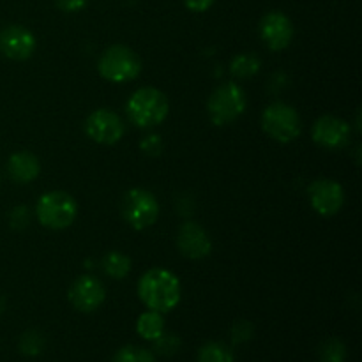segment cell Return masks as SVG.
<instances>
[{
  "label": "cell",
  "instance_id": "obj_1",
  "mask_svg": "<svg viewBox=\"0 0 362 362\" xmlns=\"http://www.w3.org/2000/svg\"><path fill=\"white\" fill-rule=\"evenodd\" d=\"M138 296L148 310L168 313L180 300V281L166 269H151L138 281Z\"/></svg>",
  "mask_w": 362,
  "mask_h": 362
},
{
  "label": "cell",
  "instance_id": "obj_2",
  "mask_svg": "<svg viewBox=\"0 0 362 362\" xmlns=\"http://www.w3.org/2000/svg\"><path fill=\"white\" fill-rule=\"evenodd\" d=\"M170 103L161 90L154 87L138 88L126 105V113L138 127H154L166 119Z\"/></svg>",
  "mask_w": 362,
  "mask_h": 362
},
{
  "label": "cell",
  "instance_id": "obj_3",
  "mask_svg": "<svg viewBox=\"0 0 362 362\" xmlns=\"http://www.w3.org/2000/svg\"><path fill=\"white\" fill-rule=\"evenodd\" d=\"M39 223L49 230L67 228L76 219L78 204L66 191H49L35 205Z\"/></svg>",
  "mask_w": 362,
  "mask_h": 362
},
{
  "label": "cell",
  "instance_id": "obj_4",
  "mask_svg": "<svg viewBox=\"0 0 362 362\" xmlns=\"http://www.w3.org/2000/svg\"><path fill=\"white\" fill-rule=\"evenodd\" d=\"M247 105L246 92L237 83H223L212 92L207 103L209 119L216 126H226L244 113Z\"/></svg>",
  "mask_w": 362,
  "mask_h": 362
},
{
  "label": "cell",
  "instance_id": "obj_5",
  "mask_svg": "<svg viewBox=\"0 0 362 362\" xmlns=\"http://www.w3.org/2000/svg\"><path fill=\"white\" fill-rule=\"evenodd\" d=\"M141 71V60L134 49L124 45H113L99 59V73L112 83L134 80Z\"/></svg>",
  "mask_w": 362,
  "mask_h": 362
},
{
  "label": "cell",
  "instance_id": "obj_6",
  "mask_svg": "<svg viewBox=\"0 0 362 362\" xmlns=\"http://www.w3.org/2000/svg\"><path fill=\"white\" fill-rule=\"evenodd\" d=\"M262 127L272 140L279 144L293 141L303 131L299 113L286 103H272L262 115Z\"/></svg>",
  "mask_w": 362,
  "mask_h": 362
},
{
  "label": "cell",
  "instance_id": "obj_7",
  "mask_svg": "<svg viewBox=\"0 0 362 362\" xmlns=\"http://www.w3.org/2000/svg\"><path fill=\"white\" fill-rule=\"evenodd\" d=\"M120 212H122L124 221L131 228L145 230L154 225L156 219H158L159 204L151 191L134 187L124 194Z\"/></svg>",
  "mask_w": 362,
  "mask_h": 362
},
{
  "label": "cell",
  "instance_id": "obj_8",
  "mask_svg": "<svg viewBox=\"0 0 362 362\" xmlns=\"http://www.w3.org/2000/svg\"><path fill=\"white\" fill-rule=\"evenodd\" d=\"M311 207L320 216L331 218L338 214L339 209L345 204V193L343 187L332 179H317L308 187Z\"/></svg>",
  "mask_w": 362,
  "mask_h": 362
},
{
  "label": "cell",
  "instance_id": "obj_9",
  "mask_svg": "<svg viewBox=\"0 0 362 362\" xmlns=\"http://www.w3.org/2000/svg\"><path fill=\"white\" fill-rule=\"evenodd\" d=\"M85 131H87L88 138L98 144L113 145L122 138L124 124L115 112L101 108L88 115L87 122H85Z\"/></svg>",
  "mask_w": 362,
  "mask_h": 362
},
{
  "label": "cell",
  "instance_id": "obj_10",
  "mask_svg": "<svg viewBox=\"0 0 362 362\" xmlns=\"http://www.w3.org/2000/svg\"><path fill=\"white\" fill-rule=\"evenodd\" d=\"M260 35L267 48L274 49V52L288 48L293 39L292 20L281 11H271L262 18Z\"/></svg>",
  "mask_w": 362,
  "mask_h": 362
},
{
  "label": "cell",
  "instance_id": "obj_11",
  "mask_svg": "<svg viewBox=\"0 0 362 362\" xmlns=\"http://www.w3.org/2000/svg\"><path fill=\"white\" fill-rule=\"evenodd\" d=\"M37 41L28 28L9 25L0 30V52L11 60H27L34 53Z\"/></svg>",
  "mask_w": 362,
  "mask_h": 362
},
{
  "label": "cell",
  "instance_id": "obj_12",
  "mask_svg": "<svg viewBox=\"0 0 362 362\" xmlns=\"http://www.w3.org/2000/svg\"><path fill=\"white\" fill-rule=\"evenodd\" d=\"M106 299V290L99 279L92 276H81L71 285L69 300L78 311L90 313L95 311Z\"/></svg>",
  "mask_w": 362,
  "mask_h": 362
},
{
  "label": "cell",
  "instance_id": "obj_13",
  "mask_svg": "<svg viewBox=\"0 0 362 362\" xmlns=\"http://www.w3.org/2000/svg\"><path fill=\"white\" fill-rule=\"evenodd\" d=\"M315 144L324 148H343L350 140V126L346 120L334 115H324L313 126Z\"/></svg>",
  "mask_w": 362,
  "mask_h": 362
},
{
  "label": "cell",
  "instance_id": "obj_14",
  "mask_svg": "<svg viewBox=\"0 0 362 362\" xmlns=\"http://www.w3.org/2000/svg\"><path fill=\"white\" fill-rule=\"evenodd\" d=\"M177 246L184 257L191 260H200L209 257L212 250V243L205 228H202L198 223L187 221L184 223L177 233Z\"/></svg>",
  "mask_w": 362,
  "mask_h": 362
},
{
  "label": "cell",
  "instance_id": "obj_15",
  "mask_svg": "<svg viewBox=\"0 0 362 362\" xmlns=\"http://www.w3.org/2000/svg\"><path fill=\"white\" fill-rule=\"evenodd\" d=\"M7 172L11 179L18 184H28L39 175L41 172V163L37 156H34L28 151L14 152L7 161Z\"/></svg>",
  "mask_w": 362,
  "mask_h": 362
},
{
  "label": "cell",
  "instance_id": "obj_16",
  "mask_svg": "<svg viewBox=\"0 0 362 362\" xmlns=\"http://www.w3.org/2000/svg\"><path fill=\"white\" fill-rule=\"evenodd\" d=\"M136 331L147 341H156L165 332V318H163V313H158V311L152 310L145 311L138 318Z\"/></svg>",
  "mask_w": 362,
  "mask_h": 362
},
{
  "label": "cell",
  "instance_id": "obj_17",
  "mask_svg": "<svg viewBox=\"0 0 362 362\" xmlns=\"http://www.w3.org/2000/svg\"><path fill=\"white\" fill-rule=\"evenodd\" d=\"M101 265L105 274L112 279H124L131 271L129 257H126L120 251H110L108 255H105Z\"/></svg>",
  "mask_w": 362,
  "mask_h": 362
},
{
  "label": "cell",
  "instance_id": "obj_18",
  "mask_svg": "<svg viewBox=\"0 0 362 362\" xmlns=\"http://www.w3.org/2000/svg\"><path fill=\"white\" fill-rule=\"evenodd\" d=\"M260 57L255 55V53H240V55H237L235 59L232 60V64H230V73L235 78L244 80V78L255 76V74L260 71Z\"/></svg>",
  "mask_w": 362,
  "mask_h": 362
},
{
  "label": "cell",
  "instance_id": "obj_19",
  "mask_svg": "<svg viewBox=\"0 0 362 362\" xmlns=\"http://www.w3.org/2000/svg\"><path fill=\"white\" fill-rule=\"evenodd\" d=\"M198 362H233V352L225 343H205L198 352Z\"/></svg>",
  "mask_w": 362,
  "mask_h": 362
},
{
  "label": "cell",
  "instance_id": "obj_20",
  "mask_svg": "<svg viewBox=\"0 0 362 362\" xmlns=\"http://www.w3.org/2000/svg\"><path fill=\"white\" fill-rule=\"evenodd\" d=\"M113 362H156V357L151 350L141 349V346L127 345L117 350Z\"/></svg>",
  "mask_w": 362,
  "mask_h": 362
},
{
  "label": "cell",
  "instance_id": "obj_21",
  "mask_svg": "<svg viewBox=\"0 0 362 362\" xmlns=\"http://www.w3.org/2000/svg\"><path fill=\"white\" fill-rule=\"evenodd\" d=\"M45 336L39 331H27L25 334H21L20 338V352L25 354L28 357H35L45 350Z\"/></svg>",
  "mask_w": 362,
  "mask_h": 362
},
{
  "label": "cell",
  "instance_id": "obj_22",
  "mask_svg": "<svg viewBox=\"0 0 362 362\" xmlns=\"http://www.w3.org/2000/svg\"><path fill=\"white\" fill-rule=\"evenodd\" d=\"M320 362H345L346 361V346L339 339H327L320 346Z\"/></svg>",
  "mask_w": 362,
  "mask_h": 362
},
{
  "label": "cell",
  "instance_id": "obj_23",
  "mask_svg": "<svg viewBox=\"0 0 362 362\" xmlns=\"http://www.w3.org/2000/svg\"><path fill=\"white\" fill-rule=\"evenodd\" d=\"M154 346L156 352L161 354V356L170 357L180 349V339L177 338L175 334H166V332H163V334L154 341Z\"/></svg>",
  "mask_w": 362,
  "mask_h": 362
},
{
  "label": "cell",
  "instance_id": "obj_24",
  "mask_svg": "<svg viewBox=\"0 0 362 362\" xmlns=\"http://www.w3.org/2000/svg\"><path fill=\"white\" fill-rule=\"evenodd\" d=\"M230 336H232L233 345H243V343L250 341V339L253 338V325H251L247 320L237 322V324L232 327Z\"/></svg>",
  "mask_w": 362,
  "mask_h": 362
},
{
  "label": "cell",
  "instance_id": "obj_25",
  "mask_svg": "<svg viewBox=\"0 0 362 362\" xmlns=\"http://www.w3.org/2000/svg\"><path fill=\"white\" fill-rule=\"evenodd\" d=\"M11 226L16 230L27 228L28 223H30V212H28V207L25 205H20V207H14L13 212L9 214Z\"/></svg>",
  "mask_w": 362,
  "mask_h": 362
},
{
  "label": "cell",
  "instance_id": "obj_26",
  "mask_svg": "<svg viewBox=\"0 0 362 362\" xmlns=\"http://www.w3.org/2000/svg\"><path fill=\"white\" fill-rule=\"evenodd\" d=\"M140 147L147 156H159L163 152L165 144H163V140L159 134H147V136L141 140Z\"/></svg>",
  "mask_w": 362,
  "mask_h": 362
},
{
  "label": "cell",
  "instance_id": "obj_27",
  "mask_svg": "<svg viewBox=\"0 0 362 362\" xmlns=\"http://www.w3.org/2000/svg\"><path fill=\"white\" fill-rule=\"evenodd\" d=\"M57 6L66 13H78L88 4V0H55Z\"/></svg>",
  "mask_w": 362,
  "mask_h": 362
},
{
  "label": "cell",
  "instance_id": "obj_28",
  "mask_svg": "<svg viewBox=\"0 0 362 362\" xmlns=\"http://www.w3.org/2000/svg\"><path fill=\"white\" fill-rule=\"evenodd\" d=\"M186 7L193 13H205L207 9H211L214 0H184Z\"/></svg>",
  "mask_w": 362,
  "mask_h": 362
},
{
  "label": "cell",
  "instance_id": "obj_29",
  "mask_svg": "<svg viewBox=\"0 0 362 362\" xmlns=\"http://www.w3.org/2000/svg\"><path fill=\"white\" fill-rule=\"evenodd\" d=\"M2 311H4V299L0 297V313H2Z\"/></svg>",
  "mask_w": 362,
  "mask_h": 362
},
{
  "label": "cell",
  "instance_id": "obj_30",
  "mask_svg": "<svg viewBox=\"0 0 362 362\" xmlns=\"http://www.w3.org/2000/svg\"><path fill=\"white\" fill-rule=\"evenodd\" d=\"M0 180H2V179H0Z\"/></svg>",
  "mask_w": 362,
  "mask_h": 362
}]
</instances>
